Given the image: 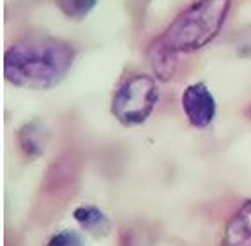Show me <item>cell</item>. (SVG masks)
I'll return each mask as SVG.
<instances>
[{"instance_id":"6da1fadb","label":"cell","mask_w":251,"mask_h":246,"mask_svg":"<svg viewBox=\"0 0 251 246\" xmlns=\"http://www.w3.org/2000/svg\"><path fill=\"white\" fill-rule=\"evenodd\" d=\"M76 52L69 43L51 37L23 39L4 55V76L14 87L48 90L69 75Z\"/></svg>"},{"instance_id":"7a4b0ae2","label":"cell","mask_w":251,"mask_h":246,"mask_svg":"<svg viewBox=\"0 0 251 246\" xmlns=\"http://www.w3.org/2000/svg\"><path fill=\"white\" fill-rule=\"evenodd\" d=\"M230 7L232 0H197L156 39L175 55L198 52L221 32Z\"/></svg>"},{"instance_id":"3957f363","label":"cell","mask_w":251,"mask_h":246,"mask_svg":"<svg viewBox=\"0 0 251 246\" xmlns=\"http://www.w3.org/2000/svg\"><path fill=\"white\" fill-rule=\"evenodd\" d=\"M159 92L152 76L138 73L121 83L112 99V113L124 126H138L152 115Z\"/></svg>"},{"instance_id":"277c9868","label":"cell","mask_w":251,"mask_h":246,"mask_svg":"<svg viewBox=\"0 0 251 246\" xmlns=\"http://www.w3.org/2000/svg\"><path fill=\"white\" fill-rule=\"evenodd\" d=\"M182 110L195 128H207L216 117V99L203 82L191 83L182 92Z\"/></svg>"},{"instance_id":"5b68a950","label":"cell","mask_w":251,"mask_h":246,"mask_svg":"<svg viewBox=\"0 0 251 246\" xmlns=\"http://www.w3.org/2000/svg\"><path fill=\"white\" fill-rule=\"evenodd\" d=\"M221 246H251V200L230 218L225 228Z\"/></svg>"},{"instance_id":"8992f818","label":"cell","mask_w":251,"mask_h":246,"mask_svg":"<svg viewBox=\"0 0 251 246\" xmlns=\"http://www.w3.org/2000/svg\"><path fill=\"white\" fill-rule=\"evenodd\" d=\"M147 58L157 80L168 82L174 76L175 67H177V55L170 50H166L157 39H154L149 46Z\"/></svg>"},{"instance_id":"52a82bcc","label":"cell","mask_w":251,"mask_h":246,"mask_svg":"<svg viewBox=\"0 0 251 246\" xmlns=\"http://www.w3.org/2000/svg\"><path fill=\"white\" fill-rule=\"evenodd\" d=\"M75 219L81 225V228H85L87 232H90L96 237H103L106 234H110L112 223L108 216L104 215L103 211L96 206H80L75 209L73 213Z\"/></svg>"},{"instance_id":"ba28073f","label":"cell","mask_w":251,"mask_h":246,"mask_svg":"<svg viewBox=\"0 0 251 246\" xmlns=\"http://www.w3.org/2000/svg\"><path fill=\"white\" fill-rule=\"evenodd\" d=\"M58 11L71 20H83L96 7L98 0H53Z\"/></svg>"},{"instance_id":"9c48e42d","label":"cell","mask_w":251,"mask_h":246,"mask_svg":"<svg viewBox=\"0 0 251 246\" xmlns=\"http://www.w3.org/2000/svg\"><path fill=\"white\" fill-rule=\"evenodd\" d=\"M48 246H85V243L80 234L73 232V230H64V232L55 234L50 239Z\"/></svg>"}]
</instances>
